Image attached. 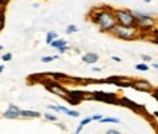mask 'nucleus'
I'll return each mask as SVG.
<instances>
[{
	"mask_svg": "<svg viewBox=\"0 0 158 134\" xmlns=\"http://www.w3.org/2000/svg\"><path fill=\"white\" fill-rule=\"evenodd\" d=\"M88 18L91 22L98 25L101 32H111L113 28L117 25L116 16H114V9L110 6H98L92 7L88 13Z\"/></svg>",
	"mask_w": 158,
	"mask_h": 134,
	"instance_id": "1",
	"label": "nucleus"
},
{
	"mask_svg": "<svg viewBox=\"0 0 158 134\" xmlns=\"http://www.w3.org/2000/svg\"><path fill=\"white\" fill-rule=\"evenodd\" d=\"M110 34H113L116 38L124 39V41H133V39L142 38L141 31H139L138 26H122V25H116Z\"/></svg>",
	"mask_w": 158,
	"mask_h": 134,
	"instance_id": "2",
	"label": "nucleus"
},
{
	"mask_svg": "<svg viewBox=\"0 0 158 134\" xmlns=\"http://www.w3.org/2000/svg\"><path fill=\"white\" fill-rule=\"evenodd\" d=\"M114 16L117 21V25L122 26H138V21H136L133 10L129 9H114Z\"/></svg>",
	"mask_w": 158,
	"mask_h": 134,
	"instance_id": "3",
	"label": "nucleus"
},
{
	"mask_svg": "<svg viewBox=\"0 0 158 134\" xmlns=\"http://www.w3.org/2000/svg\"><path fill=\"white\" fill-rule=\"evenodd\" d=\"M132 88L135 90H139V92H148V93H152V85L149 83L145 79H133L132 80Z\"/></svg>",
	"mask_w": 158,
	"mask_h": 134,
	"instance_id": "4",
	"label": "nucleus"
},
{
	"mask_svg": "<svg viewBox=\"0 0 158 134\" xmlns=\"http://www.w3.org/2000/svg\"><path fill=\"white\" fill-rule=\"evenodd\" d=\"M45 88L50 90L51 93H54V95L60 96V98H63V99H68L69 96V92L63 86H60L59 83H56V82H48V83H45Z\"/></svg>",
	"mask_w": 158,
	"mask_h": 134,
	"instance_id": "5",
	"label": "nucleus"
},
{
	"mask_svg": "<svg viewBox=\"0 0 158 134\" xmlns=\"http://www.w3.org/2000/svg\"><path fill=\"white\" fill-rule=\"evenodd\" d=\"M92 98L97 100H101V102H106V104H122L120 100L116 98L114 93H106V92H95V93H92Z\"/></svg>",
	"mask_w": 158,
	"mask_h": 134,
	"instance_id": "6",
	"label": "nucleus"
},
{
	"mask_svg": "<svg viewBox=\"0 0 158 134\" xmlns=\"http://www.w3.org/2000/svg\"><path fill=\"white\" fill-rule=\"evenodd\" d=\"M3 117H5V118H9V120L19 118V117H21V109H19L16 105L10 104V105H9V108H7V109L3 112Z\"/></svg>",
	"mask_w": 158,
	"mask_h": 134,
	"instance_id": "7",
	"label": "nucleus"
},
{
	"mask_svg": "<svg viewBox=\"0 0 158 134\" xmlns=\"http://www.w3.org/2000/svg\"><path fill=\"white\" fill-rule=\"evenodd\" d=\"M98 60H100V56L95 54V53H86V54L82 56V61L86 63V64H94V63H97Z\"/></svg>",
	"mask_w": 158,
	"mask_h": 134,
	"instance_id": "8",
	"label": "nucleus"
},
{
	"mask_svg": "<svg viewBox=\"0 0 158 134\" xmlns=\"http://www.w3.org/2000/svg\"><path fill=\"white\" fill-rule=\"evenodd\" d=\"M41 114L32 109H21V118H40Z\"/></svg>",
	"mask_w": 158,
	"mask_h": 134,
	"instance_id": "9",
	"label": "nucleus"
},
{
	"mask_svg": "<svg viewBox=\"0 0 158 134\" xmlns=\"http://www.w3.org/2000/svg\"><path fill=\"white\" fill-rule=\"evenodd\" d=\"M50 45L53 47V48L59 50V48H62V47H64V45H68V42H66L64 39H62V38H57V39H54V41H53Z\"/></svg>",
	"mask_w": 158,
	"mask_h": 134,
	"instance_id": "10",
	"label": "nucleus"
},
{
	"mask_svg": "<svg viewBox=\"0 0 158 134\" xmlns=\"http://www.w3.org/2000/svg\"><path fill=\"white\" fill-rule=\"evenodd\" d=\"M60 111L64 112V114H68L69 117H73V118H78L81 114L78 111H73V109H68V108H64V106H60Z\"/></svg>",
	"mask_w": 158,
	"mask_h": 134,
	"instance_id": "11",
	"label": "nucleus"
},
{
	"mask_svg": "<svg viewBox=\"0 0 158 134\" xmlns=\"http://www.w3.org/2000/svg\"><path fill=\"white\" fill-rule=\"evenodd\" d=\"M59 37H57V32H53V31H50V32H47V37H45V42L47 44H51L54 39H57Z\"/></svg>",
	"mask_w": 158,
	"mask_h": 134,
	"instance_id": "12",
	"label": "nucleus"
},
{
	"mask_svg": "<svg viewBox=\"0 0 158 134\" xmlns=\"http://www.w3.org/2000/svg\"><path fill=\"white\" fill-rule=\"evenodd\" d=\"M136 70H139V72H148L149 70V66H148L147 63H138L135 66Z\"/></svg>",
	"mask_w": 158,
	"mask_h": 134,
	"instance_id": "13",
	"label": "nucleus"
},
{
	"mask_svg": "<svg viewBox=\"0 0 158 134\" xmlns=\"http://www.w3.org/2000/svg\"><path fill=\"white\" fill-rule=\"evenodd\" d=\"M100 121H101V123H113V124H118V123H120V120H118V118H113V117H107V118L102 117Z\"/></svg>",
	"mask_w": 158,
	"mask_h": 134,
	"instance_id": "14",
	"label": "nucleus"
},
{
	"mask_svg": "<svg viewBox=\"0 0 158 134\" xmlns=\"http://www.w3.org/2000/svg\"><path fill=\"white\" fill-rule=\"evenodd\" d=\"M44 118L47 121H53V123H57V117L54 114H44Z\"/></svg>",
	"mask_w": 158,
	"mask_h": 134,
	"instance_id": "15",
	"label": "nucleus"
},
{
	"mask_svg": "<svg viewBox=\"0 0 158 134\" xmlns=\"http://www.w3.org/2000/svg\"><path fill=\"white\" fill-rule=\"evenodd\" d=\"M66 32H68V34L78 32V26H75V25H68V28H66Z\"/></svg>",
	"mask_w": 158,
	"mask_h": 134,
	"instance_id": "16",
	"label": "nucleus"
},
{
	"mask_svg": "<svg viewBox=\"0 0 158 134\" xmlns=\"http://www.w3.org/2000/svg\"><path fill=\"white\" fill-rule=\"evenodd\" d=\"M2 60H3V61H10V60H12V54H10V53H6V54H3V56H2Z\"/></svg>",
	"mask_w": 158,
	"mask_h": 134,
	"instance_id": "17",
	"label": "nucleus"
},
{
	"mask_svg": "<svg viewBox=\"0 0 158 134\" xmlns=\"http://www.w3.org/2000/svg\"><path fill=\"white\" fill-rule=\"evenodd\" d=\"M3 26H5V16H3V12L0 10V31L3 29Z\"/></svg>",
	"mask_w": 158,
	"mask_h": 134,
	"instance_id": "18",
	"label": "nucleus"
},
{
	"mask_svg": "<svg viewBox=\"0 0 158 134\" xmlns=\"http://www.w3.org/2000/svg\"><path fill=\"white\" fill-rule=\"evenodd\" d=\"M48 109H51L54 112H62L60 111V105H48Z\"/></svg>",
	"mask_w": 158,
	"mask_h": 134,
	"instance_id": "19",
	"label": "nucleus"
},
{
	"mask_svg": "<svg viewBox=\"0 0 158 134\" xmlns=\"http://www.w3.org/2000/svg\"><path fill=\"white\" fill-rule=\"evenodd\" d=\"M89 123H92V117L84 118V120H82V121H81V124H82V125H86V124H89Z\"/></svg>",
	"mask_w": 158,
	"mask_h": 134,
	"instance_id": "20",
	"label": "nucleus"
},
{
	"mask_svg": "<svg viewBox=\"0 0 158 134\" xmlns=\"http://www.w3.org/2000/svg\"><path fill=\"white\" fill-rule=\"evenodd\" d=\"M53 60H54V58H53V57H48V56H45V57L41 58V61L43 63H50V61H53Z\"/></svg>",
	"mask_w": 158,
	"mask_h": 134,
	"instance_id": "21",
	"label": "nucleus"
},
{
	"mask_svg": "<svg viewBox=\"0 0 158 134\" xmlns=\"http://www.w3.org/2000/svg\"><path fill=\"white\" fill-rule=\"evenodd\" d=\"M102 118L101 114H95V115H92V121H100Z\"/></svg>",
	"mask_w": 158,
	"mask_h": 134,
	"instance_id": "22",
	"label": "nucleus"
},
{
	"mask_svg": "<svg viewBox=\"0 0 158 134\" xmlns=\"http://www.w3.org/2000/svg\"><path fill=\"white\" fill-rule=\"evenodd\" d=\"M142 60H143V63H148V61L152 60V57L151 56H142Z\"/></svg>",
	"mask_w": 158,
	"mask_h": 134,
	"instance_id": "23",
	"label": "nucleus"
},
{
	"mask_svg": "<svg viewBox=\"0 0 158 134\" xmlns=\"http://www.w3.org/2000/svg\"><path fill=\"white\" fill-rule=\"evenodd\" d=\"M106 134H122L120 131H117V130H107V133Z\"/></svg>",
	"mask_w": 158,
	"mask_h": 134,
	"instance_id": "24",
	"label": "nucleus"
},
{
	"mask_svg": "<svg viewBox=\"0 0 158 134\" xmlns=\"http://www.w3.org/2000/svg\"><path fill=\"white\" fill-rule=\"evenodd\" d=\"M82 128H84V125H82V124H79V125H78V128H76V131H75V134H81Z\"/></svg>",
	"mask_w": 158,
	"mask_h": 134,
	"instance_id": "25",
	"label": "nucleus"
},
{
	"mask_svg": "<svg viewBox=\"0 0 158 134\" xmlns=\"http://www.w3.org/2000/svg\"><path fill=\"white\" fill-rule=\"evenodd\" d=\"M57 51H59V53H62V54L63 53H66V51H68V45H64V47H62V48H59Z\"/></svg>",
	"mask_w": 158,
	"mask_h": 134,
	"instance_id": "26",
	"label": "nucleus"
},
{
	"mask_svg": "<svg viewBox=\"0 0 158 134\" xmlns=\"http://www.w3.org/2000/svg\"><path fill=\"white\" fill-rule=\"evenodd\" d=\"M92 70H94V72H97V73L101 72V69H100V67H92Z\"/></svg>",
	"mask_w": 158,
	"mask_h": 134,
	"instance_id": "27",
	"label": "nucleus"
},
{
	"mask_svg": "<svg viewBox=\"0 0 158 134\" xmlns=\"http://www.w3.org/2000/svg\"><path fill=\"white\" fill-rule=\"evenodd\" d=\"M113 60H114V61H117V63H120V61H122V60H120L118 57H114V56H113Z\"/></svg>",
	"mask_w": 158,
	"mask_h": 134,
	"instance_id": "28",
	"label": "nucleus"
},
{
	"mask_svg": "<svg viewBox=\"0 0 158 134\" xmlns=\"http://www.w3.org/2000/svg\"><path fill=\"white\" fill-rule=\"evenodd\" d=\"M152 115H154V117H155V118H158V111H155V112H152Z\"/></svg>",
	"mask_w": 158,
	"mask_h": 134,
	"instance_id": "29",
	"label": "nucleus"
},
{
	"mask_svg": "<svg viewBox=\"0 0 158 134\" xmlns=\"http://www.w3.org/2000/svg\"><path fill=\"white\" fill-rule=\"evenodd\" d=\"M152 67H154V69H157V70H158V63H154V64H152Z\"/></svg>",
	"mask_w": 158,
	"mask_h": 134,
	"instance_id": "30",
	"label": "nucleus"
},
{
	"mask_svg": "<svg viewBox=\"0 0 158 134\" xmlns=\"http://www.w3.org/2000/svg\"><path fill=\"white\" fill-rule=\"evenodd\" d=\"M3 72V66H2V64H0V73Z\"/></svg>",
	"mask_w": 158,
	"mask_h": 134,
	"instance_id": "31",
	"label": "nucleus"
},
{
	"mask_svg": "<svg viewBox=\"0 0 158 134\" xmlns=\"http://www.w3.org/2000/svg\"><path fill=\"white\" fill-rule=\"evenodd\" d=\"M143 2H145V3H151V0H143Z\"/></svg>",
	"mask_w": 158,
	"mask_h": 134,
	"instance_id": "32",
	"label": "nucleus"
},
{
	"mask_svg": "<svg viewBox=\"0 0 158 134\" xmlns=\"http://www.w3.org/2000/svg\"><path fill=\"white\" fill-rule=\"evenodd\" d=\"M2 50H3V47H2V45H0V51H2Z\"/></svg>",
	"mask_w": 158,
	"mask_h": 134,
	"instance_id": "33",
	"label": "nucleus"
},
{
	"mask_svg": "<svg viewBox=\"0 0 158 134\" xmlns=\"http://www.w3.org/2000/svg\"><path fill=\"white\" fill-rule=\"evenodd\" d=\"M157 90H158V89H157Z\"/></svg>",
	"mask_w": 158,
	"mask_h": 134,
	"instance_id": "34",
	"label": "nucleus"
}]
</instances>
